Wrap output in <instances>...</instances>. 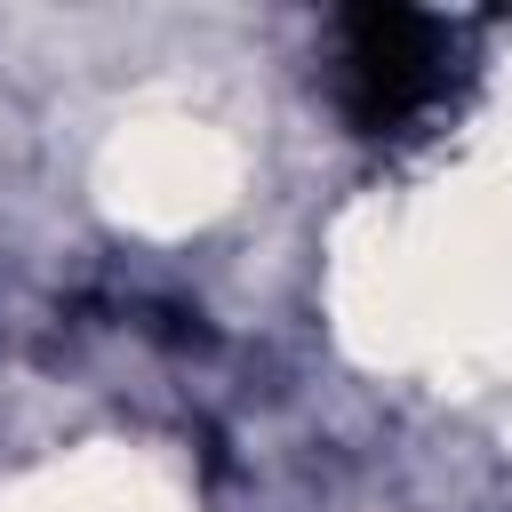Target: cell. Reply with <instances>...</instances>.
<instances>
[{"label":"cell","instance_id":"obj_1","mask_svg":"<svg viewBox=\"0 0 512 512\" xmlns=\"http://www.w3.org/2000/svg\"><path fill=\"white\" fill-rule=\"evenodd\" d=\"M336 88L352 128L392 136L440 96V24L416 8H352L336 24Z\"/></svg>","mask_w":512,"mask_h":512}]
</instances>
